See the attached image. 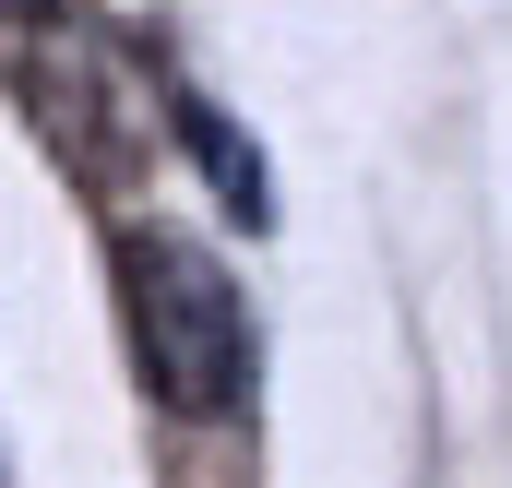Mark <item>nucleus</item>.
I'll use <instances>...</instances> for the list:
<instances>
[{"mask_svg":"<svg viewBox=\"0 0 512 488\" xmlns=\"http://www.w3.org/2000/svg\"><path fill=\"white\" fill-rule=\"evenodd\" d=\"M0 12H24V0H0Z\"/></svg>","mask_w":512,"mask_h":488,"instance_id":"7ed1b4c3","label":"nucleus"},{"mask_svg":"<svg viewBox=\"0 0 512 488\" xmlns=\"http://www.w3.org/2000/svg\"><path fill=\"white\" fill-rule=\"evenodd\" d=\"M179 143L203 155V179L227 191V215H239V227H274V167H262V143L227 120L215 96H179Z\"/></svg>","mask_w":512,"mask_h":488,"instance_id":"f03ea898","label":"nucleus"},{"mask_svg":"<svg viewBox=\"0 0 512 488\" xmlns=\"http://www.w3.org/2000/svg\"><path fill=\"white\" fill-rule=\"evenodd\" d=\"M120 298H131V358L179 417H227L251 393V310L239 274L179 227H131L120 239Z\"/></svg>","mask_w":512,"mask_h":488,"instance_id":"f257e3e1","label":"nucleus"}]
</instances>
